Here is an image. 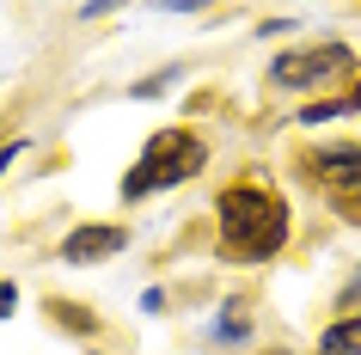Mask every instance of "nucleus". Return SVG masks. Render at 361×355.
Returning a JSON list of instances; mask_svg holds the SVG:
<instances>
[{"label":"nucleus","mask_w":361,"mask_h":355,"mask_svg":"<svg viewBox=\"0 0 361 355\" xmlns=\"http://www.w3.org/2000/svg\"><path fill=\"white\" fill-rule=\"evenodd\" d=\"M319 349L324 355H361V318H337V325L319 337Z\"/></svg>","instance_id":"obj_6"},{"label":"nucleus","mask_w":361,"mask_h":355,"mask_svg":"<svg viewBox=\"0 0 361 355\" xmlns=\"http://www.w3.org/2000/svg\"><path fill=\"white\" fill-rule=\"evenodd\" d=\"M13 306H19V294H13V282H0V318H13Z\"/></svg>","instance_id":"obj_9"},{"label":"nucleus","mask_w":361,"mask_h":355,"mask_svg":"<svg viewBox=\"0 0 361 355\" xmlns=\"http://www.w3.org/2000/svg\"><path fill=\"white\" fill-rule=\"evenodd\" d=\"M209 166V148L196 141L190 129H159L147 141V153L129 166V178H123V196H153V190H178L184 178H196V172Z\"/></svg>","instance_id":"obj_2"},{"label":"nucleus","mask_w":361,"mask_h":355,"mask_svg":"<svg viewBox=\"0 0 361 355\" xmlns=\"http://www.w3.org/2000/svg\"><path fill=\"white\" fill-rule=\"evenodd\" d=\"M123 245H129L123 227H104V221H98V227H74V233L61 239V258H68V263H98V258H116Z\"/></svg>","instance_id":"obj_4"},{"label":"nucleus","mask_w":361,"mask_h":355,"mask_svg":"<svg viewBox=\"0 0 361 355\" xmlns=\"http://www.w3.org/2000/svg\"><path fill=\"white\" fill-rule=\"evenodd\" d=\"M214 337H221V343H239V337H245V313H239V306H233V313H221Z\"/></svg>","instance_id":"obj_8"},{"label":"nucleus","mask_w":361,"mask_h":355,"mask_svg":"<svg viewBox=\"0 0 361 355\" xmlns=\"http://www.w3.org/2000/svg\"><path fill=\"white\" fill-rule=\"evenodd\" d=\"M319 172L331 178V184H343V190H361V148H349V153H319Z\"/></svg>","instance_id":"obj_5"},{"label":"nucleus","mask_w":361,"mask_h":355,"mask_svg":"<svg viewBox=\"0 0 361 355\" xmlns=\"http://www.w3.org/2000/svg\"><path fill=\"white\" fill-rule=\"evenodd\" d=\"M343 111H361V86H355L349 98H331V104H306L300 123H324V116H343Z\"/></svg>","instance_id":"obj_7"},{"label":"nucleus","mask_w":361,"mask_h":355,"mask_svg":"<svg viewBox=\"0 0 361 355\" xmlns=\"http://www.w3.org/2000/svg\"><path fill=\"white\" fill-rule=\"evenodd\" d=\"M343 68H349V49H343V43H319V49H306V56H276L269 80H276V86H319V80L343 74Z\"/></svg>","instance_id":"obj_3"},{"label":"nucleus","mask_w":361,"mask_h":355,"mask_svg":"<svg viewBox=\"0 0 361 355\" xmlns=\"http://www.w3.org/2000/svg\"><path fill=\"white\" fill-rule=\"evenodd\" d=\"M13 153H19V141H6V148H0V172H6V160H13Z\"/></svg>","instance_id":"obj_10"},{"label":"nucleus","mask_w":361,"mask_h":355,"mask_svg":"<svg viewBox=\"0 0 361 355\" xmlns=\"http://www.w3.org/2000/svg\"><path fill=\"white\" fill-rule=\"evenodd\" d=\"M221 251H227L233 263H264L282 251L288 239V208L276 190L264 184H233L227 196H221Z\"/></svg>","instance_id":"obj_1"},{"label":"nucleus","mask_w":361,"mask_h":355,"mask_svg":"<svg viewBox=\"0 0 361 355\" xmlns=\"http://www.w3.org/2000/svg\"><path fill=\"white\" fill-rule=\"evenodd\" d=\"M349 300H361V276H355V288H349Z\"/></svg>","instance_id":"obj_11"}]
</instances>
